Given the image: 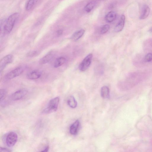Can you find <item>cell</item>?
I'll return each instance as SVG.
<instances>
[{
    "label": "cell",
    "instance_id": "obj_11",
    "mask_svg": "<svg viewBox=\"0 0 152 152\" xmlns=\"http://www.w3.org/2000/svg\"><path fill=\"white\" fill-rule=\"evenodd\" d=\"M54 56V52H50L42 58L39 61V63L42 64L47 63L52 60Z\"/></svg>",
    "mask_w": 152,
    "mask_h": 152
},
{
    "label": "cell",
    "instance_id": "obj_10",
    "mask_svg": "<svg viewBox=\"0 0 152 152\" xmlns=\"http://www.w3.org/2000/svg\"><path fill=\"white\" fill-rule=\"evenodd\" d=\"M41 73L39 71L35 70L29 72L27 75V78L30 80L37 79L40 78Z\"/></svg>",
    "mask_w": 152,
    "mask_h": 152
},
{
    "label": "cell",
    "instance_id": "obj_17",
    "mask_svg": "<svg viewBox=\"0 0 152 152\" xmlns=\"http://www.w3.org/2000/svg\"><path fill=\"white\" fill-rule=\"evenodd\" d=\"M39 0H29L26 6V9L30 11L35 7Z\"/></svg>",
    "mask_w": 152,
    "mask_h": 152
},
{
    "label": "cell",
    "instance_id": "obj_6",
    "mask_svg": "<svg viewBox=\"0 0 152 152\" xmlns=\"http://www.w3.org/2000/svg\"><path fill=\"white\" fill-rule=\"evenodd\" d=\"M13 56L11 54L7 55L2 59L0 63V72L3 71L6 66L13 61Z\"/></svg>",
    "mask_w": 152,
    "mask_h": 152
},
{
    "label": "cell",
    "instance_id": "obj_2",
    "mask_svg": "<svg viewBox=\"0 0 152 152\" xmlns=\"http://www.w3.org/2000/svg\"><path fill=\"white\" fill-rule=\"evenodd\" d=\"M60 100V98L58 97L54 98L50 100L42 111V113L47 114L56 112L58 109Z\"/></svg>",
    "mask_w": 152,
    "mask_h": 152
},
{
    "label": "cell",
    "instance_id": "obj_14",
    "mask_svg": "<svg viewBox=\"0 0 152 152\" xmlns=\"http://www.w3.org/2000/svg\"><path fill=\"white\" fill-rule=\"evenodd\" d=\"M80 122L79 120H76L71 126L70 133L73 135H75L78 133Z\"/></svg>",
    "mask_w": 152,
    "mask_h": 152
},
{
    "label": "cell",
    "instance_id": "obj_22",
    "mask_svg": "<svg viewBox=\"0 0 152 152\" xmlns=\"http://www.w3.org/2000/svg\"><path fill=\"white\" fill-rule=\"evenodd\" d=\"M145 62H149L152 61V54L148 53L145 56L144 58Z\"/></svg>",
    "mask_w": 152,
    "mask_h": 152
},
{
    "label": "cell",
    "instance_id": "obj_9",
    "mask_svg": "<svg viewBox=\"0 0 152 152\" xmlns=\"http://www.w3.org/2000/svg\"><path fill=\"white\" fill-rule=\"evenodd\" d=\"M150 12L149 7L146 4L143 5L141 7L140 19L144 20L148 17Z\"/></svg>",
    "mask_w": 152,
    "mask_h": 152
},
{
    "label": "cell",
    "instance_id": "obj_26",
    "mask_svg": "<svg viewBox=\"0 0 152 152\" xmlns=\"http://www.w3.org/2000/svg\"><path fill=\"white\" fill-rule=\"evenodd\" d=\"M49 149V147L48 146H47L43 150L41 151V152H47L48 151Z\"/></svg>",
    "mask_w": 152,
    "mask_h": 152
},
{
    "label": "cell",
    "instance_id": "obj_21",
    "mask_svg": "<svg viewBox=\"0 0 152 152\" xmlns=\"http://www.w3.org/2000/svg\"><path fill=\"white\" fill-rule=\"evenodd\" d=\"M7 93V90L5 89H2L0 90V98L1 101H2L4 99Z\"/></svg>",
    "mask_w": 152,
    "mask_h": 152
},
{
    "label": "cell",
    "instance_id": "obj_7",
    "mask_svg": "<svg viewBox=\"0 0 152 152\" xmlns=\"http://www.w3.org/2000/svg\"><path fill=\"white\" fill-rule=\"evenodd\" d=\"M23 69L22 67H18L7 74L5 78L7 80H11L20 75L23 71Z\"/></svg>",
    "mask_w": 152,
    "mask_h": 152
},
{
    "label": "cell",
    "instance_id": "obj_3",
    "mask_svg": "<svg viewBox=\"0 0 152 152\" xmlns=\"http://www.w3.org/2000/svg\"><path fill=\"white\" fill-rule=\"evenodd\" d=\"M92 58V54H89L84 59L79 66L80 71L84 72L88 69L91 64Z\"/></svg>",
    "mask_w": 152,
    "mask_h": 152
},
{
    "label": "cell",
    "instance_id": "obj_1",
    "mask_svg": "<svg viewBox=\"0 0 152 152\" xmlns=\"http://www.w3.org/2000/svg\"><path fill=\"white\" fill-rule=\"evenodd\" d=\"M19 16V13H15L11 15L7 18L3 27V30L6 34H9L12 31Z\"/></svg>",
    "mask_w": 152,
    "mask_h": 152
},
{
    "label": "cell",
    "instance_id": "obj_5",
    "mask_svg": "<svg viewBox=\"0 0 152 152\" xmlns=\"http://www.w3.org/2000/svg\"><path fill=\"white\" fill-rule=\"evenodd\" d=\"M28 91L26 89H22L16 91L12 94L10 97L12 100L16 101L20 100L26 96Z\"/></svg>",
    "mask_w": 152,
    "mask_h": 152
},
{
    "label": "cell",
    "instance_id": "obj_23",
    "mask_svg": "<svg viewBox=\"0 0 152 152\" xmlns=\"http://www.w3.org/2000/svg\"><path fill=\"white\" fill-rule=\"evenodd\" d=\"M38 54V52L37 51H33L28 53L27 54V56L29 57H33L37 56Z\"/></svg>",
    "mask_w": 152,
    "mask_h": 152
},
{
    "label": "cell",
    "instance_id": "obj_16",
    "mask_svg": "<svg viewBox=\"0 0 152 152\" xmlns=\"http://www.w3.org/2000/svg\"><path fill=\"white\" fill-rule=\"evenodd\" d=\"M66 61V58L63 57L58 58L54 62V67L55 68H57L64 64Z\"/></svg>",
    "mask_w": 152,
    "mask_h": 152
},
{
    "label": "cell",
    "instance_id": "obj_15",
    "mask_svg": "<svg viewBox=\"0 0 152 152\" xmlns=\"http://www.w3.org/2000/svg\"><path fill=\"white\" fill-rule=\"evenodd\" d=\"M101 95L103 98L106 99L109 98L110 96V91L109 88L108 87L104 86L101 88Z\"/></svg>",
    "mask_w": 152,
    "mask_h": 152
},
{
    "label": "cell",
    "instance_id": "obj_27",
    "mask_svg": "<svg viewBox=\"0 0 152 152\" xmlns=\"http://www.w3.org/2000/svg\"><path fill=\"white\" fill-rule=\"evenodd\" d=\"M149 31L150 32H152V27L149 30Z\"/></svg>",
    "mask_w": 152,
    "mask_h": 152
},
{
    "label": "cell",
    "instance_id": "obj_18",
    "mask_svg": "<svg viewBox=\"0 0 152 152\" xmlns=\"http://www.w3.org/2000/svg\"><path fill=\"white\" fill-rule=\"evenodd\" d=\"M67 104L69 106L72 108H75L77 107V101H76L74 97L73 96H71L67 100Z\"/></svg>",
    "mask_w": 152,
    "mask_h": 152
},
{
    "label": "cell",
    "instance_id": "obj_19",
    "mask_svg": "<svg viewBox=\"0 0 152 152\" xmlns=\"http://www.w3.org/2000/svg\"><path fill=\"white\" fill-rule=\"evenodd\" d=\"M96 5L94 2H90L88 3L84 7V10L87 13H90Z\"/></svg>",
    "mask_w": 152,
    "mask_h": 152
},
{
    "label": "cell",
    "instance_id": "obj_13",
    "mask_svg": "<svg viewBox=\"0 0 152 152\" xmlns=\"http://www.w3.org/2000/svg\"><path fill=\"white\" fill-rule=\"evenodd\" d=\"M117 14L113 11H111L108 13L105 16V20L108 23H110L114 22L116 19Z\"/></svg>",
    "mask_w": 152,
    "mask_h": 152
},
{
    "label": "cell",
    "instance_id": "obj_24",
    "mask_svg": "<svg viewBox=\"0 0 152 152\" xmlns=\"http://www.w3.org/2000/svg\"><path fill=\"white\" fill-rule=\"evenodd\" d=\"M12 151L8 148L1 147L0 148V152H11Z\"/></svg>",
    "mask_w": 152,
    "mask_h": 152
},
{
    "label": "cell",
    "instance_id": "obj_25",
    "mask_svg": "<svg viewBox=\"0 0 152 152\" xmlns=\"http://www.w3.org/2000/svg\"><path fill=\"white\" fill-rule=\"evenodd\" d=\"M63 30H59L57 32V35L58 36H60L63 33Z\"/></svg>",
    "mask_w": 152,
    "mask_h": 152
},
{
    "label": "cell",
    "instance_id": "obj_4",
    "mask_svg": "<svg viewBox=\"0 0 152 152\" xmlns=\"http://www.w3.org/2000/svg\"><path fill=\"white\" fill-rule=\"evenodd\" d=\"M17 140V135L13 132H10L8 134L6 137V145L8 147H12L16 144Z\"/></svg>",
    "mask_w": 152,
    "mask_h": 152
},
{
    "label": "cell",
    "instance_id": "obj_8",
    "mask_svg": "<svg viewBox=\"0 0 152 152\" xmlns=\"http://www.w3.org/2000/svg\"><path fill=\"white\" fill-rule=\"evenodd\" d=\"M125 21V16L123 15L120 16V18L114 28V31L118 32L121 31L123 29Z\"/></svg>",
    "mask_w": 152,
    "mask_h": 152
},
{
    "label": "cell",
    "instance_id": "obj_20",
    "mask_svg": "<svg viewBox=\"0 0 152 152\" xmlns=\"http://www.w3.org/2000/svg\"><path fill=\"white\" fill-rule=\"evenodd\" d=\"M110 28V26L109 25L106 24L104 25L101 29L100 32L101 34H105L109 31Z\"/></svg>",
    "mask_w": 152,
    "mask_h": 152
},
{
    "label": "cell",
    "instance_id": "obj_12",
    "mask_svg": "<svg viewBox=\"0 0 152 152\" xmlns=\"http://www.w3.org/2000/svg\"><path fill=\"white\" fill-rule=\"evenodd\" d=\"M85 32L84 29H81L75 32L71 37V39L74 41H77L83 36Z\"/></svg>",
    "mask_w": 152,
    "mask_h": 152
}]
</instances>
